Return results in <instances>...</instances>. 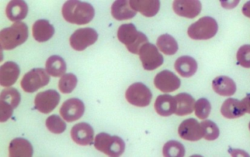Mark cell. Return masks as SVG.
Returning <instances> with one entry per match:
<instances>
[{"label": "cell", "mask_w": 250, "mask_h": 157, "mask_svg": "<svg viewBox=\"0 0 250 157\" xmlns=\"http://www.w3.org/2000/svg\"><path fill=\"white\" fill-rule=\"evenodd\" d=\"M62 13L65 20L69 23L83 25L87 24L93 20L95 10L90 3L71 0L63 4Z\"/></svg>", "instance_id": "1"}, {"label": "cell", "mask_w": 250, "mask_h": 157, "mask_svg": "<svg viewBox=\"0 0 250 157\" xmlns=\"http://www.w3.org/2000/svg\"><path fill=\"white\" fill-rule=\"evenodd\" d=\"M28 26L24 22H16L0 32V43L2 49L12 50L24 44L28 38Z\"/></svg>", "instance_id": "2"}, {"label": "cell", "mask_w": 250, "mask_h": 157, "mask_svg": "<svg viewBox=\"0 0 250 157\" xmlns=\"http://www.w3.org/2000/svg\"><path fill=\"white\" fill-rule=\"evenodd\" d=\"M118 38L125 44L127 49L133 54H139L140 48L148 43L147 36L143 32L137 30L133 23H124L118 30Z\"/></svg>", "instance_id": "3"}, {"label": "cell", "mask_w": 250, "mask_h": 157, "mask_svg": "<svg viewBox=\"0 0 250 157\" xmlns=\"http://www.w3.org/2000/svg\"><path fill=\"white\" fill-rule=\"evenodd\" d=\"M95 148L109 157H120L125 151L124 141L120 136L100 133L95 138Z\"/></svg>", "instance_id": "4"}, {"label": "cell", "mask_w": 250, "mask_h": 157, "mask_svg": "<svg viewBox=\"0 0 250 157\" xmlns=\"http://www.w3.org/2000/svg\"><path fill=\"white\" fill-rule=\"evenodd\" d=\"M218 24L213 18L205 16L190 25L188 35L193 40H208L215 36Z\"/></svg>", "instance_id": "5"}, {"label": "cell", "mask_w": 250, "mask_h": 157, "mask_svg": "<svg viewBox=\"0 0 250 157\" xmlns=\"http://www.w3.org/2000/svg\"><path fill=\"white\" fill-rule=\"evenodd\" d=\"M50 81L49 73L43 68H34L27 72L21 79V88L27 92H34L46 86Z\"/></svg>", "instance_id": "6"}, {"label": "cell", "mask_w": 250, "mask_h": 157, "mask_svg": "<svg viewBox=\"0 0 250 157\" xmlns=\"http://www.w3.org/2000/svg\"><path fill=\"white\" fill-rule=\"evenodd\" d=\"M152 97L150 90L140 82L133 84L125 92V98L128 102L136 107H147L150 104Z\"/></svg>", "instance_id": "7"}, {"label": "cell", "mask_w": 250, "mask_h": 157, "mask_svg": "<svg viewBox=\"0 0 250 157\" xmlns=\"http://www.w3.org/2000/svg\"><path fill=\"white\" fill-rule=\"evenodd\" d=\"M139 55L143 67L147 70H155L164 63L163 56L159 52L157 47L150 43L142 46Z\"/></svg>", "instance_id": "8"}, {"label": "cell", "mask_w": 250, "mask_h": 157, "mask_svg": "<svg viewBox=\"0 0 250 157\" xmlns=\"http://www.w3.org/2000/svg\"><path fill=\"white\" fill-rule=\"evenodd\" d=\"M99 38L97 32L93 28L86 27L77 29L70 38V44L74 49L83 51L93 45Z\"/></svg>", "instance_id": "9"}, {"label": "cell", "mask_w": 250, "mask_h": 157, "mask_svg": "<svg viewBox=\"0 0 250 157\" xmlns=\"http://www.w3.org/2000/svg\"><path fill=\"white\" fill-rule=\"evenodd\" d=\"M61 101V95L55 90L39 92L35 98L36 109L43 114L53 111Z\"/></svg>", "instance_id": "10"}, {"label": "cell", "mask_w": 250, "mask_h": 157, "mask_svg": "<svg viewBox=\"0 0 250 157\" xmlns=\"http://www.w3.org/2000/svg\"><path fill=\"white\" fill-rule=\"evenodd\" d=\"M85 107L84 103L78 98H71L62 104L60 112L67 122H74L83 117Z\"/></svg>", "instance_id": "11"}, {"label": "cell", "mask_w": 250, "mask_h": 157, "mask_svg": "<svg viewBox=\"0 0 250 157\" xmlns=\"http://www.w3.org/2000/svg\"><path fill=\"white\" fill-rule=\"evenodd\" d=\"M154 85L162 92H171L180 88L181 80L170 70H165L156 75L154 79Z\"/></svg>", "instance_id": "12"}, {"label": "cell", "mask_w": 250, "mask_h": 157, "mask_svg": "<svg viewBox=\"0 0 250 157\" xmlns=\"http://www.w3.org/2000/svg\"><path fill=\"white\" fill-rule=\"evenodd\" d=\"M178 134L182 139L193 142L203 137L201 124L194 118L184 120L178 128Z\"/></svg>", "instance_id": "13"}, {"label": "cell", "mask_w": 250, "mask_h": 157, "mask_svg": "<svg viewBox=\"0 0 250 157\" xmlns=\"http://www.w3.org/2000/svg\"><path fill=\"white\" fill-rule=\"evenodd\" d=\"M172 7L178 16L194 19L201 12L202 4L198 0H175Z\"/></svg>", "instance_id": "14"}, {"label": "cell", "mask_w": 250, "mask_h": 157, "mask_svg": "<svg viewBox=\"0 0 250 157\" xmlns=\"http://www.w3.org/2000/svg\"><path fill=\"white\" fill-rule=\"evenodd\" d=\"M71 136L78 145H91L94 139V130L88 123H80L73 126Z\"/></svg>", "instance_id": "15"}, {"label": "cell", "mask_w": 250, "mask_h": 157, "mask_svg": "<svg viewBox=\"0 0 250 157\" xmlns=\"http://www.w3.org/2000/svg\"><path fill=\"white\" fill-rule=\"evenodd\" d=\"M20 75L18 64L8 61L0 67V84L3 87H9L15 84Z\"/></svg>", "instance_id": "16"}, {"label": "cell", "mask_w": 250, "mask_h": 157, "mask_svg": "<svg viewBox=\"0 0 250 157\" xmlns=\"http://www.w3.org/2000/svg\"><path fill=\"white\" fill-rule=\"evenodd\" d=\"M154 107L159 115L167 117L176 112L178 103L176 98L172 95L165 94L157 97L155 101Z\"/></svg>", "instance_id": "17"}, {"label": "cell", "mask_w": 250, "mask_h": 157, "mask_svg": "<svg viewBox=\"0 0 250 157\" xmlns=\"http://www.w3.org/2000/svg\"><path fill=\"white\" fill-rule=\"evenodd\" d=\"M33 154V145L27 139L16 138L10 143L9 156L11 157H31Z\"/></svg>", "instance_id": "18"}, {"label": "cell", "mask_w": 250, "mask_h": 157, "mask_svg": "<svg viewBox=\"0 0 250 157\" xmlns=\"http://www.w3.org/2000/svg\"><path fill=\"white\" fill-rule=\"evenodd\" d=\"M130 5L133 10L139 11L146 17L156 16L160 8L159 0H131Z\"/></svg>", "instance_id": "19"}, {"label": "cell", "mask_w": 250, "mask_h": 157, "mask_svg": "<svg viewBox=\"0 0 250 157\" xmlns=\"http://www.w3.org/2000/svg\"><path fill=\"white\" fill-rule=\"evenodd\" d=\"M55 28L46 19H40L35 22L33 26V35L39 42H46L53 37Z\"/></svg>", "instance_id": "20"}, {"label": "cell", "mask_w": 250, "mask_h": 157, "mask_svg": "<svg viewBox=\"0 0 250 157\" xmlns=\"http://www.w3.org/2000/svg\"><path fill=\"white\" fill-rule=\"evenodd\" d=\"M221 113L228 119L238 118L246 113L242 101L235 98H228L221 107Z\"/></svg>", "instance_id": "21"}, {"label": "cell", "mask_w": 250, "mask_h": 157, "mask_svg": "<svg viewBox=\"0 0 250 157\" xmlns=\"http://www.w3.org/2000/svg\"><path fill=\"white\" fill-rule=\"evenodd\" d=\"M213 90L222 96H231L236 91V85L231 78L226 76H217L212 82Z\"/></svg>", "instance_id": "22"}, {"label": "cell", "mask_w": 250, "mask_h": 157, "mask_svg": "<svg viewBox=\"0 0 250 157\" xmlns=\"http://www.w3.org/2000/svg\"><path fill=\"white\" fill-rule=\"evenodd\" d=\"M28 13V5L24 1L13 0L6 7L7 17L12 22H20L25 19Z\"/></svg>", "instance_id": "23"}, {"label": "cell", "mask_w": 250, "mask_h": 157, "mask_svg": "<svg viewBox=\"0 0 250 157\" xmlns=\"http://www.w3.org/2000/svg\"><path fill=\"white\" fill-rule=\"evenodd\" d=\"M137 14L130 5V1L118 0L112 5V15L116 20L124 21L132 19Z\"/></svg>", "instance_id": "24"}, {"label": "cell", "mask_w": 250, "mask_h": 157, "mask_svg": "<svg viewBox=\"0 0 250 157\" xmlns=\"http://www.w3.org/2000/svg\"><path fill=\"white\" fill-rule=\"evenodd\" d=\"M175 68L183 77H191L197 72V61L189 56H182L175 61Z\"/></svg>", "instance_id": "25"}, {"label": "cell", "mask_w": 250, "mask_h": 157, "mask_svg": "<svg viewBox=\"0 0 250 157\" xmlns=\"http://www.w3.org/2000/svg\"><path fill=\"white\" fill-rule=\"evenodd\" d=\"M178 108H177L175 114L177 115L184 116L191 114L194 110L195 106V100L188 93H180L175 96Z\"/></svg>", "instance_id": "26"}, {"label": "cell", "mask_w": 250, "mask_h": 157, "mask_svg": "<svg viewBox=\"0 0 250 157\" xmlns=\"http://www.w3.org/2000/svg\"><path fill=\"white\" fill-rule=\"evenodd\" d=\"M46 71L51 76L59 77L62 76L67 70L65 60L58 55L51 56L46 63Z\"/></svg>", "instance_id": "27"}, {"label": "cell", "mask_w": 250, "mask_h": 157, "mask_svg": "<svg viewBox=\"0 0 250 157\" xmlns=\"http://www.w3.org/2000/svg\"><path fill=\"white\" fill-rule=\"evenodd\" d=\"M156 44L159 49L167 55H173L178 50V43L169 34H164L159 36Z\"/></svg>", "instance_id": "28"}, {"label": "cell", "mask_w": 250, "mask_h": 157, "mask_svg": "<svg viewBox=\"0 0 250 157\" xmlns=\"http://www.w3.org/2000/svg\"><path fill=\"white\" fill-rule=\"evenodd\" d=\"M163 155L166 157H182L185 155L184 145L178 141L171 140L167 142L163 148Z\"/></svg>", "instance_id": "29"}, {"label": "cell", "mask_w": 250, "mask_h": 157, "mask_svg": "<svg viewBox=\"0 0 250 157\" xmlns=\"http://www.w3.org/2000/svg\"><path fill=\"white\" fill-rule=\"evenodd\" d=\"M0 100L8 103L13 108L16 109L21 101V94L16 88H6L1 92Z\"/></svg>", "instance_id": "30"}, {"label": "cell", "mask_w": 250, "mask_h": 157, "mask_svg": "<svg viewBox=\"0 0 250 157\" xmlns=\"http://www.w3.org/2000/svg\"><path fill=\"white\" fill-rule=\"evenodd\" d=\"M78 79L74 73H65L59 81L60 90L62 93H71L77 87Z\"/></svg>", "instance_id": "31"}, {"label": "cell", "mask_w": 250, "mask_h": 157, "mask_svg": "<svg viewBox=\"0 0 250 157\" xmlns=\"http://www.w3.org/2000/svg\"><path fill=\"white\" fill-rule=\"evenodd\" d=\"M46 126L52 133L57 134V135L63 133L66 129V124L65 122L57 114L49 116L46 119Z\"/></svg>", "instance_id": "32"}, {"label": "cell", "mask_w": 250, "mask_h": 157, "mask_svg": "<svg viewBox=\"0 0 250 157\" xmlns=\"http://www.w3.org/2000/svg\"><path fill=\"white\" fill-rule=\"evenodd\" d=\"M203 137L207 140L212 141L217 139L219 136V129L217 125L211 120H206L201 122Z\"/></svg>", "instance_id": "33"}, {"label": "cell", "mask_w": 250, "mask_h": 157, "mask_svg": "<svg viewBox=\"0 0 250 157\" xmlns=\"http://www.w3.org/2000/svg\"><path fill=\"white\" fill-rule=\"evenodd\" d=\"M194 110H195L196 116L198 118L205 120L210 114L211 105H210L208 100L206 99V98H200L195 103Z\"/></svg>", "instance_id": "34"}, {"label": "cell", "mask_w": 250, "mask_h": 157, "mask_svg": "<svg viewBox=\"0 0 250 157\" xmlns=\"http://www.w3.org/2000/svg\"><path fill=\"white\" fill-rule=\"evenodd\" d=\"M238 64L246 68H250V45H244L240 47L237 52Z\"/></svg>", "instance_id": "35"}, {"label": "cell", "mask_w": 250, "mask_h": 157, "mask_svg": "<svg viewBox=\"0 0 250 157\" xmlns=\"http://www.w3.org/2000/svg\"><path fill=\"white\" fill-rule=\"evenodd\" d=\"M14 108L8 103L0 100V122L7 121L12 116Z\"/></svg>", "instance_id": "36"}, {"label": "cell", "mask_w": 250, "mask_h": 157, "mask_svg": "<svg viewBox=\"0 0 250 157\" xmlns=\"http://www.w3.org/2000/svg\"><path fill=\"white\" fill-rule=\"evenodd\" d=\"M241 101H242L243 105L245 109L246 112L250 114V94H248Z\"/></svg>", "instance_id": "37"}, {"label": "cell", "mask_w": 250, "mask_h": 157, "mask_svg": "<svg viewBox=\"0 0 250 157\" xmlns=\"http://www.w3.org/2000/svg\"><path fill=\"white\" fill-rule=\"evenodd\" d=\"M242 13L244 16L250 19V1H247L242 7Z\"/></svg>", "instance_id": "38"}, {"label": "cell", "mask_w": 250, "mask_h": 157, "mask_svg": "<svg viewBox=\"0 0 250 157\" xmlns=\"http://www.w3.org/2000/svg\"><path fill=\"white\" fill-rule=\"evenodd\" d=\"M249 129H250V123H249Z\"/></svg>", "instance_id": "39"}]
</instances>
